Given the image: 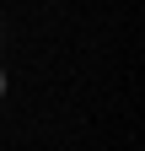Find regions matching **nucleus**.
Here are the masks:
<instances>
[{
	"mask_svg": "<svg viewBox=\"0 0 145 151\" xmlns=\"http://www.w3.org/2000/svg\"><path fill=\"white\" fill-rule=\"evenodd\" d=\"M0 97H6V70H0Z\"/></svg>",
	"mask_w": 145,
	"mask_h": 151,
	"instance_id": "obj_1",
	"label": "nucleus"
}]
</instances>
